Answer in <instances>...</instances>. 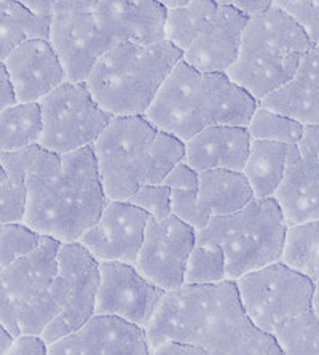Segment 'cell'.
Returning <instances> with one entry per match:
<instances>
[{"label":"cell","instance_id":"cell-27","mask_svg":"<svg viewBox=\"0 0 319 355\" xmlns=\"http://www.w3.org/2000/svg\"><path fill=\"white\" fill-rule=\"evenodd\" d=\"M281 263L319 282V219L287 227Z\"/></svg>","mask_w":319,"mask_h":355},{"label":"cell","instance_id":"cell-10","mask_svg":"<svg viewBox=\"0 0 319 355\" xmlns=\"http://www.w3.org/2000/svg\"><path fill=\"white\" fill-rule=\"evenodd\" d=\"M239 300L253 323L265 333L311 309L316 284L284 263H273L237 280Z\"/></svg>","mask_w":319,"mask_h":355},{"label":"cell","instance_id":"cell-37","mask_svg":"<svg viewBox=\"0 0 319 355\" xmlns=\"http://www.w3.org/2000/svg\"><path fill=\"white\" fill-rule=\"evenodd\" d=\"M271 7L297 21L315 45L319 44V0H273Z\"/></svg>","mask_w":319,"mask_h":355},{"label":"cell","instance_id":"cell-26","mask_svg":"<svg viewBox=\"0 0 319 355\" xmlns=\"http://www.w3.org/2000/svg\"><path fill=\"white\" fill-rule=\"evenodd\" d=\"M39 103H15L0 112V154L39 144L42 137Z\"/></svg>","mask_w":319,"mask_h":355},{"label":"cell","instance_id":"cell-3","mask_svg":"<svg viewBox=\"0 0 319 355\" xmlns=\"http://www.w3.org/2000/svg\"><path fill=\"white\" fill-rule=\"evenodd\" d=\"M257 106V99L227 74L197 71L181 60L145 117L161 132L185 143L212 125L248 127Z\"/></svg>","mask_w":319,"mask_h":355},{"label":"cell","instance_id":"cell-19","mask_svg":"<svg viewBox=\"0 0 319 355\" xmlns=\"http://www.w3.org/2000/svg\"><path fill=\"white\" fill-rule=\"evenodd\" d=\"M17 103H39L67 80L48 39L21 44L3 61Z\"/></svg>","mask_w":319,"mask_h":355},{"label":"cell","instance_id":"cell-15","mask_svg":"<svg viewBox=\"0 0 319 355\" xmlns=\"http://www.w3.org/2000/svg\"><path fill=\"white\" fill-rule=\"evenodd\" d=\"M48 40L67 80L75 83H85L96 62L117 45L99 29L93 13L51 15Z\"/></svg>","mask_w":319,"mask_h":355},{"label":"cell","instance_id":"cell-4","mask_svg":"<svg viewBox=\"0 0 319 355\" xmlns=\"http://www.w3.org/2000/svg\"><path fill=\"white\" fill-rule=\"evenodd\" d=\"M182 55L168 40L120 42L96 62L85 83L112 117L145 116Z\"/></svg>","mask_w":319,"mask_h":355},{"label":"cell","instance_id":"cell-40","mask_svg":"<svg viewBox=\"0 0 319 355\" xmlns=\"http://www.w3.org/2000/svg\"><path fill=\"white\" fill-rule=\"evenodd\" d=\"M101 0H55L51 15L56 13H93Z\"/></svg>","mask_w":319,"mask_h":355},{"label":"cell","instance_id":"cell-42","mask_svg":"<svg viewBox=\"0 0 319 355\" xmlns=\"http://www.w3.org/2000/svg\"><path fill=\"white\" fill-rule=\"evenodd\" d=\"M214 2L237 8L239 12L249 15V17L254 13L268 10L273 5V0H214Z\"/></svg>","mask_w":319,"mask_h":355},{"label":"cell","instance_id":"cell-12","mask_svg":"<svg viewBox=\"0 0 319 355\" xmlns=\"http://www.w3.org/2000/svg\"><path fill=\"white\" fill-rule=\"evenodd\" d=\"M197 243V231L174 215L166 219L149 216L136 269L165 291L184 285L187 261Z\"/></svg>","mask_w":319,"mask_h":355},{"label":"cell","instance_id":"cell-13","mask_svg":"<svg viewBox=\"0 0 319 355\" xmlns=\"http://www.w3.org/2000/svg\"><path fill=\"white\" fill-rule=\"evenodd\" d=\"M163 295L165 291L145 279L134 264L102 261L94 315L118 317L145 330Z\"/></svg>","mask_w":319,"mask_h":355},{"label":"cell","instance_id":"cell-32","mask_svg":"<svg viewBox=\"0 0 319 355\" xmlns=\"http://www.w3.org/2000/svg\"><path fill=\"white\" fill-rule=\"evenodd\" d=\"M185 160V143L174 135L158 130L149 153L145 184H163L165 178L177 164Z\"/></svg>","mask_w":319,"mask_h":355},{"label":"cell","instance_id":"cell-41","mask_svg":"<svg viewBox=\"0 0 319 355\" xmlns=\"http://www.w3.org/2000/svg\"><path fill=\"white\" fill-rule=\"evenodd\" d=\"M150 355H208V351L193 344L170 341L154 349Z\"/></svg>","mask_w":319,"mask_h":355},{"label":"cell","instance_id":"cell-7","mask_svg":"<svg viewBox=\"0 0 319 355\" xmlns=\"http://www.w3.org/2000/svg\"><path fill=\"white\" fill-rule=\"evenodd\" d=\"M287 224L278 202L254 198L243 210L227 216H212L197 242L216 243L227 261V280L237 282L243 275L281 261Z\"/></svg>","mask_w":319,"mask_h":355},{"label":"cell","instance_id":"cell-31","mask_svg":"<svg viewBox=\"0 0 319 355\" xmlns=\"http://www.w3.org/2000/svg\"><path fill=\"white\" fill-rule=\"evenodd\" d=\"M248 132L253 139L295 146L302 139L305 127L295 120L281 116L259 104L249 120Z\"/></svg>","mask_w":319,"mask_h":355},{"label":"cell","instance_id":"cell-33","mask_svg":"<svg viewBox=\"0 0 319 355\" xmlns=\"http://www.w3.org/2000/svg\"><path fill=\"white\" fill-rule=\"evenodd\" d=\"M44 236L24 223L0 224V268H7L40 247Z\"/></svg>","mask_w":319,"mask_h":355},{"label":"cell","instance_id":"cell-44","mask_svg":"<svg viewBox=\"0 0 319 355\" xmlns=\"http://www.w3.org/2000/svg\"><path fill=\"white\" fill-rule=\"evenodd\" d=\"M18 2L24 3L26 7H29L35 13L51 17V8H53L55 0H18Z\"/></svg>","mask_w":319,"mask_h":355},{"label":"cell","instance_id":"cell-38","mask_svg":"<svg viewBox=\"0 0 319 355\" xmlns=\"http://www.w3.org/2000/svg\"><path fill=\"white\" fill-rule=\"evenodd\" d=\"M198 171L192 168L187 162H181L165 178L163 184L171 191H198Z\"/></svg>","mask_w":319,"mask_h":355},{"label":"cell","instance_id":"cell-11","mask_svg":"<svg viewBox=\"0 0 319 355\" xmlns=\"http://www.w3.org/2000/svg\"><path fill=\"white\" fill-rule=\"evenodd\" d=\"M61 242L44 236L40 247L0 269V325L19 336L18 318L46 293L57 274Z\"/></svg>","mask_w":319,"mask_h":355},{"label":"cell","instance_id":"cell-49","mask_svg":"<svg viewBox=\"0 0 319 355\" xmlns=\"http://www.w3.org/2000/svg\"><path fill=\"white\" fill-rule=\"evenodd\" d=\"M0 269H2V268H0Z\"/></svg>","mask_w":319,"mask_h":355},{"label":"cell","instance_id":"cell-28","mask_svg":"<svg viewBox=\"0 0 319 355\" xmlns=\"http://www.w3.org/2000/svg\"><path fill=\"white\" fill-rule=\"evenodd\" d=\"M219 7L214 0H192L184 7L171 8L166 15L165 40H168L182 53L195 40L201 24L216 12Z\"/></svg>","mask_w":319,"mask_h":355},{"label":"cell","instance_id":"cell-25","mask_svg":"<svg viewBox=\"0 0 319 355\" xmlns=\"http://www.w3.org/2000/svg\"><path fill=\"white\" fill-rule=\"evenodd\" d=\"M51 17L39 15L18 0H0V62L33 39L50 37Z\"/></svg>","mask_w":319,"mask_h":355},{"label":"cell","instance_id":"cell-34","mask_svg":"<svg viewBox=\"0 0 319 355\" xmlns=\"http://www.w3.org/2000/svg\"><path fill=\"white\" fill-rule=\"evenodd\" d=\"M171 211L197 232L203 231L212 218L198 198V191H171Z\"/></svg>","mask_w":319,"mask_h":355},{"label":"cell","instance_id":"cell-20","mask_svg":"<svg viewBox=\"0 0 319 355\" xmlns=\"http://www.w3.org/2000/svg\"><path fill=\"white\" fill-rule=\"evenodd\" d=\"M99 29L115 44H158L165 40L168 8L158 0H101L93 12Z\"/></svg>","mask_w":319,"mask_h":355},{"label":"cell","instance_id":"cell-45","mask_svg":"<svg viewBox=\"0 0 319 355\" xmlns=\"http://www.w3.org/2000/svg\"><path fill=\"white\" fill-rule=\"evenodd\" d=\"M12 341H13V336L10 335V333L5 330L2 325H0V355H2L5 349L12 344Z\"/></svg>","mask_w":319,"mask_h":355},{"label":"cell","instance_id":"cell-39","mask_svg":"<svg viewBox=\"0 0 319 355\" xmlns=\"http://www.w3.org/2000/svg\"><path fill=\"white\" fill-rule=\"evenodd\" d=\"M2 355H48V344L39 335H19Z\"/></svg>","mask_w":319,"mask_h":355},{"label":"cell","instance_id":"cell-17","mask_svg":"<svg viewBox=\"0 0 319 355\" xmlns=\"http://www.w3.org/2000/svg\"><path fill=\"white\" fill-rule=\"evenodd\" d=\"M48 355H150L145 330L123 318L93 315L82 328L48 344Z\"/></svg>","mask_w":319,"mask_h":355},{"label":"cell","instance_id":"cell-47","mask_svg":"<svg viewBox=\"0 0 319 355\" xmlns=\"http://www.w3.org/2000/svg\"><path fill=\"white\" fill-rule=\"evenodd\" d=\"M311 309H313V312H315V315L319 320V282H316V286H315V295H313Z\"/></svg>","mask_w":319,"mask_h":355},{"label":"cell","instance_id":"cell-22","mask_svg":"<svg viewBox=\"0 0 319 355\" xmlns=\"http://www.w3.org/2000/svg\"><path fill=\"white\" fill-rule=\"evenodd\" d=\"M259 104L303 127L319 125V44L303 55L291 80Z\"/></svg>","mask_w":319,"mask_h":355},{"label":"cell","instance_id":"cell-21","mask_svg":"<svg viewBox=\"0 0 319 355\" xmlns=\"http://www.w3.org/2000/svg\"><path fill=\"white\" fill-rule=\"evenodd\" d=\"M250 143L248 127L212 125L185 141V162L198 173L208 170L243 171Z\"/></svg>","mask_w":319,"mask_h":355},{"label":"cell","instance_id":"cell-14","mask_svg":"<svg viewBox=\"0 0 319 355\" xmlns=\"http://www.w3.org/2000/svg\"><path fill=\"white\" fill-rule=\"evenodd\" d=\"M273 198L289 226L319 219V125L305 127L299 144L289 146L284 178Z\"/></svg>","mask_w":319,"mask_h":355},{"label":"cell","instance_id":"cell-5","mask_svg":"<svg viewBox=\"0 0 319 355\" xmlns=\"http://www.w3.org/2000/svg\"><path fill=\"white\" fill-rule=\"evenodd\" d=\"M313 46L315 42L297 21L270 7L249 17L237 61L227 76L260 103L291 80L303 55Z\"/></svg>","mask_w":319,"mask_h":355},{"label":"cell","instance_id":"cell-46","mask_svg":"<svg viewBox=\"0 0 319 355\" xmlns=\"http://www.w3.org/2000/svg\"><path fill=\"white\" fill-rule=\"evenodd\" d=\"M161 5H165L166 8L171 10V8H179V7H184L188 2H192V0H158Z\"/></svg>","mask_w":319,"mask_h":355},{"label":"cell","instance_id":"cell-35","mask_svg":"<svg viewBox=\"0 0 319 355\" xmlns=\"http://www.w3.org/2000/svg\"><path fill=\"white\" fill-rule=\"evenodd\" d=\"M127 202L140 208L154 219H166L171 211V189L165 184H144Z\"/></svg>","mask_w":319,"mask_h":355},{"label":"cell","instance_id":"cell-8","mask_svg":"<svg viewBox=\"0 0 319 355\" xmlns=\"http://www.w3.org/2000/svg\"><path fill=\"white\" fill-rule=\"evenodd\" d=\"M158 128L145 116L112 117L93 144L98 173L109 200L127 202L147 182L150 146Z\"/></svg>","mask_w":319,"mask_h":355},{"label":"cell","instance_id":"cell-6","mask_svg":"<svg viewBox=\"0 0 319 355\" xmlns=\"http://www.w3.org/2000/svg\"><path fill=\"white\" fill-rule=\"evenodd\" d=\"M98 286L99 261L80 242L61 243L53 284L18 318L19 335L51 344L77 331L94 315Z\"/></svg>","mask_w":319,"mask_h":355},{"label":"cell","instance_id":"cell-16","mask_svg":"<svg viewBox=\"0 0 319 355\" xmlns=\"http://www.w3.org/2000/svg\"><path fill=\"white\" fill-rule=\"evenodd\" d=\"M149 215L129 202L109 200L96 224L78 240L99 263L136 264Z\"/></svg>","mask_w":319,"mask_h":355},{"label":"cell","instance_id":"cell-2","mask_svg":"<svg viewBox=\"0 0 319 355\" xmlns=\"http://www.w3.org/2000/svg\"><path fill=\"white\" fill-rule=\"evenodd\" d=\"M145 336L150 352L174 341L219 355H284L275 336L255 327L246 314L232 280L166 291Z\"/></svg>","mask_w":319,"mask_h":355},{"label":"cell","instance_id":"cell-23","mask_svg":"<svg viewBox=\"0 0 319 355\" xmlns=\"http://www.w3.org/2000/svg\"><path fill=\"white\" fill-rule=\"evenodd\" d=\"M198 180V198L211 216L232 215L255 198L243 171L208 170Z\"/></svg>","mask_w":319,"mask_h":355},{"label":"cell","instance_id":"cell-1","mask_svg":"<svg viewBox=\"0 0 319 355\" xmlns=\"http://www.w3.org/2000/svg\"><path fill=\"white\" fill-rule=\"evenodd\" d=\"M0 165L26 189L23 223L61 243L78 242L109 202L93 146L57 154L34 144L0 154Z\"/></svg>","mask_w":319,"mask_h":355},{"label":"cell","instance_id":"cell-36","mask_svg":"<svg viewBox=\"0 0 319 355\" xmlns=\"http://www.w3.org/2000/svg\"><path fill=\"white\" fill-rule=\"evenodd\" d=\"M26 210V189L10 180L0 165V224L23 223Z\"/></svg>","mask_w":319,"mask_h":355},{"label":"cell","instance_id":"cell-30","mask_svg":"<svg viewBox=\"0 0 319 355\" xmlns=\"http://www.w3.org/2000/svg\"><path fill=\"white\" fill-rule=\"evenodd\" d=\"M227 280V261L216 243L197 242L187 261L184 285H214Z\"/></svg>","mask_w":319,"mask_h":355},{"label":"cell","instance_id":"cell-9","mask_svg":"<svg viewBox=\"0 0 319 355\" xmlns=\"http://www.w3.org/2000/svg\"><path fill=\"white\" fill-rule=\"evenodd\" d=\"M39 104L44 127L39 144L57 154L93 146L112 119L96 103L86 83L66 80Z\"/></svg>","mask_w":319,"mask_h":355},{"label":"cell","instance_id":"cell-43","mask_svg":"<svg viewBox=\"0 0 319 355\" xmlns=\"http://www.w3.org/2000/svg\"><path fill=\"white\" fill-rule=\"evenodd\" d=\"M15 103H17V98H15V92L12 83H10L7 69H5L3 62H0V112Z\"/></svg>","mask_w":319,"mask_h":355},{"label":"cell","instance_id":"cell-48","mask_svg":"<svg viewBox=\"0 0 319 355\" xmlns=\"http://www.w3.org/2000/svg\"><path fill=\"white\" fill-rule=\"evenodd\" d=\"M208 355H219V354H216V352H209V351H208Z\"/></svg>","mask_w":319,"mask_h":355},{"label":"cell","instance_id":"cell-18","mask_svg":"<svg viewBox=\"0 0 319 355\" xmlns=\"http://www.w3.org/2000/svg\"><path fill=\"white\" fill-rule=\"evenodd\" d=\"M248 19L249 15L219 3L216 12L201 24L195 40L182 55V60L197 71L227 74L237 61Z\"/></svg>","mask_w":319,"mask_h":355},{"label":"cell","instance_id":"cell-29","mask_svg":"<svg viewBox=\"0 0 319 355\" xmlns=\"http://www.w3.org/2000/svg\"><path fill=\"white\" fill-rule=\"evenodd\" d=\"M271 335L284 355H319V320L313 309L278 323Z\"/></svg>","mask_w":319,"mask_h":355},{"label":"cell","instance_id":"cell-24","mask_svg":"<svg viewBox=\"0 0 319 355\" xmlns=\"http://www.w3.org/2000/svg\"><path fill=\"white\" fill-rule=\"evenodd\" d=\"M289 146L253 139L243 168L255 198H271L281 186L286 171Z\"/></svg>","mask_w":319,"mask_h":355}]
</instances>
